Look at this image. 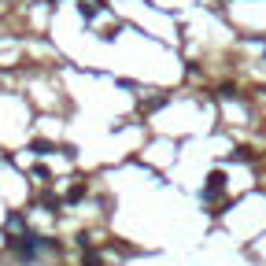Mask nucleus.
Segmentation results:
<instances>
[{"mask_svg": "<svg viewBox=\"0 0 266 266\" xmlns=\"http://www.w3.org/2000/svg\"><path fill=\"white\" fill-rule=\"evenodd\" d=\"M37 248H44V240H41V236H34V233H22V236H15V240H12V252L22 262H34L37 259Z\"/></svg>", "mask_w": 266, "mask_h": 266, "instance_id": "f257e3e1", "label": "nucleus"}, {"mask_svg": "<svg viewBox=\"0 0 266 266\" xmlns=\"http://www.w3.org/2000/svg\"><path fill=\"white\" fill-rule=\"evenodd\" d=\"M222 188H226V174H222V170H214V174H211V178H207V188H204V200H214L218 192H222Z\"/></svg>", "mask_w": 266, "mask_h": 266, "instance_id": "f03ea898", "label": "nucleus"}, {"mask_svg": "<svg viewBox=\"0 0 266 266\" xmlns=\"http://www.w3.org/2000/svg\"><path fill=\"white\" fill-rule=\"evenodd\" d=\"M82 196H85V185H74V188H70V192H66V200H70V204H78V200H82Z\"/></svg>", "mask_w": 266, "mask_h": 266, "instance_id": "7ed1b4c3", "label": "nucleus"}, {"mask_svg": "<svg viewBox=\"0 0 266 266\" xmlns=\"http://www.w3.org/2000/svg\"><path fill=\"white\" fill-rule=\"evenodd\" d=\"M82 266H100V255L96 252H85V262Z\"/></svg>", "mask_w": 266, "mask_h": 266, "instance_id": "20e7f679", "label": "nucleus"}]
</instances>
